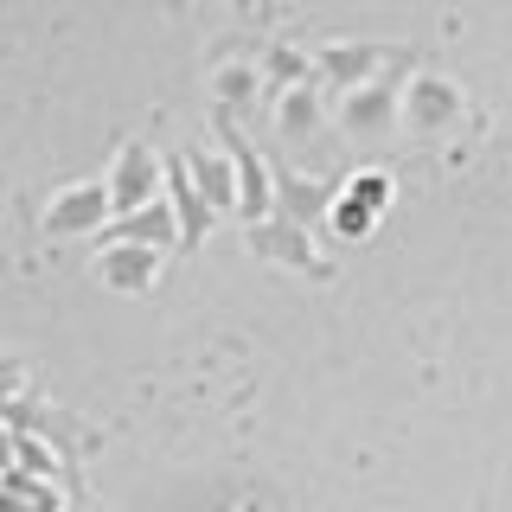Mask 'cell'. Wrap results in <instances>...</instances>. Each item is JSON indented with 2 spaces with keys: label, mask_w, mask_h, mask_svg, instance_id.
I'll return each mask as SVG.
<instances>
[{
  "label": "cell",
  "mask_w": 512,
  "mask_h": 512,
  "mask_svg": "<svg viewBox=\"0 0 512 512\" xmlns=\"http://www.w3.org/2000/svg\"><path fill=\"white\" fill-rule=\"evenodd\" d=\"M250 250L269 256V263H282V269H295V276H314V282L333 276V263L314 250V231H301V224H288V218L250 224Z\"/></svg>",
  "instance_id": "cell-7"
},
{
  "label": "cell",
  "mask_w": 512,
  "mask_h": 512,
  "mask_svg": "<svg viewBox=\"0 0 512 512\" xmlns=\"http://www.w3.org/2000/svg\"><path fill=\"white\" fill-rule=\"evenodd\" d=\"M269 103H276V128H282V141H288V148H308V141L320 135V122L333 116V103H327V90H320V84L276 90Z\"/></svg>",
  "instance_id": "cell-11"
},
{
  "label": "cell",
  "mask_w": 512,
  "mask_h": 512,
  "mask_svg": "<svg viewBox=\"0 0 512 512\" xmlns=\"http://www.w3.org/2000/svg\"><path fill=\"white\" fill-rule=\"evenodd\" d=\"M116 244H141V250H180V218H173V205L167 199H154V205H141V212H128V218H116Z\"/></svg>",
  "instance_id": "cell-14"
},
{
  "label": "cell",
  "mask_w": 512,
  "mask_h": 512,
  "mask_svg": "<svg viewBox=\"0 0 512 512\" xmlns=\"http://www.w3.org/2000/svg\"><path fill=\"white\" fill-rule=\"evenodd\" d=\"M397 90H404V84H365V90L333 96V122H340V135L384 141L391 128H404V116H397Z\"/></svg>",
  "instance_id": "cell-6"
},
{
  "label": "cell",
  "mask_w": 512,
  "mask_h": 512,
  "mask_svg": "<svg viewBox=\"0 0 512 512\" xmlns=\"http://www.w3.org/2000/svg\"><path fill=\"white\" fill-rule=\"evenodd\" d=\"M160 263H167L160 250H141V244H116V237H103V250H96V282L116 288V295H148V288L160 282Z\"/></svg>",
  "instance_id": "cell-9"
},
{
  "label": "cell",
  "mask_w": 512,
  "mask_h": 512,
  "mask_svg": "<svg viewBox=\"0 0 512 512\" xmlns=\"http://www.w3.org/2000/svg\"><path fill=\"white\" fill-rule=\"evenodd\" d=\"M7 461H13V429L0 423V468H7Z\"/></svg>",
  "instance_id": "cell-17"
},
{
  "label": "cell",
  "mask_w": 512,
  "mask_h": 512,
  "mask_svg": "<svg viewBox=\"0 0 512 512\" xmlns=\"http://www.w3.org/2000/svg\"><path fill=\"white\" fill-rule=\"evenodd\" d=\"M237 512H263V506H237Z\"/></svg>",
  "instance_id": "cell-18"
},
{
  "label": "cell",
  "mask_w": 512,
  "mask_h": 512,
  "mask_svg": "<svg viewBox=\"0 0 512 512\" xmlns=\"http://www.w3.org/2000/svg\"><path fill=\"white\" fill-rule=\"evenodd\" d=\"M212 96H218L212 116H231V122H237L244 109H256V103L269 96L263 64H256V58H218V64H212Z\"/></svg>",
  "instance_id": "cell-10"
},
{
  "label": "cell",
  "mask_w": 512,
  "mask_h": 512,
  "mask_svg": "<svg viewBox=\"0 0 512 512\" xmlns=\"http://www.w3.org/2000/svg\"><path fill=\"white\" fill-rule=\"evenodd\" d=\"M167 205H173V218H180V250H199L205 237H212V205L199 199V186L186 180V167H180V154H173V167H167Z\"/></svg>",
  "instance_id": "cell-13"
},
{
  "label": "cell",
  "mask_w": 512,
  "mask_h": 512,
  "mask_svg": "<svg viewBox=\"0 0 512 512\" xmlns=\"http://www.w3.org/2000/svg\"><path fill=\"white\" fill-rule=\"evenodd\" d=\"M404 71L410 77V58L404 45H320L314 52V84L327 96H346V90H365V84H391Z\"/></svg>",
  "instance_id": "cell-1"
},
{
  "label": "cell",
  "mask_w": 512,
  "mask_h": 512,
  "mask_svg": "<svg viewBox=\"0 0 512 512\" xmlns=\"http://www.w3.org/2000/svg\"><path fill=\"white\" fill-rule=\"evenodd\" d=\"M327 231L340 237V244H359V237H372L378 231V218L365 212V205H352L340 186H333V205H327Z\"/></svg>",
  "instance_id": "cell-16"
},
{
  "label": "cell",
  "mask_w": 512,
  "mask_h": 512,
  "mask_svg": "<svg viewBox=\"0 0 512 512\" xmlns=\"http://www.w3.org/2000/svg\"><path fill=\"white\" fill-rule=\"evenodd\" d=\"M212 135H218V148L231 154V173H237V218L244 224L276 218V180H269V160L256 154V141L231 116H212Z\"/></svg>",
  "instance_id": "cell-2"
},
{
  "label": "cell",
  "mask_w": 512,
  "mask_h": 512,
  "mask_svg": "<svg viewBox=\"0 0 512 512\" xmlns=\"http://www.w3.org/2000/svg\"><path fill=\"white\" fill-rule=\"evenodd\" d=\"M269 180H276V218L301 224V231L327 224V205H333V186H327V180H314V173H295L288 160H269Z\"/></svg>",
  "instance_id": "cell-8"
},
{
  "label": "cell",
  "mask_w": 512,
  "mask_h": 512,
  "mask_svg": "<svg viewBox=\"0 0 512 512\" xmlns=\"http://www.w3.org/2000/svg\"><path fill=\"white\" fill-rule=\"evenodd\" d=\"M103 186H109V212L128 218V212H141V205L167 199V167H160V154L148 141H122V148L109 154Z\"/></svg>",
  "instance_id": "cell-3"
},
{
  "label": "cell",
  "mask_w": 512,
  "mask_h": 512,
  "mask_svg": "<svg viewBox=\"0 0 512 512\" xmlns=\"http://www.w3.org/2000/svg\"><path fill=\"white\" fill-rule=\"evenodd\" d=\"M340 192H346L352 205H365L372 218H384V212H391V199H397V180L384 167H352L346 180H340Z\"/></svg>",
  "instance_id": "cell-15"
},
{
  "label": "cell",
  "mask_w": 512,
  "mask_h": 512,
  "mask_svg": "<svg viewBox=\"0 0 512 512\" xmlns=\"http://www.w3.org/2000/svg\"><path fill=\"white\" fill-rule=\"evenodd\" d=\"M397 116H404L410 135H442V128H455L468 116V96L442 71H410L404 90H397Z\"/></svg>",
  "instance_id": "cell-4"
},
{
  "label": "cell",
  "mask_w": 512,
  "mask_h": 512,
  "mask_svg": "<svg viewBox=\"0 0 512 512\" xmlns=\"http://www.w3.org/2000/svg\"><path fill=\"white\" fill-rule=\"evenodd\" d=\"M109 224H116V212H109L103 180H71L45 199V237H96Z\"/></svg>",
  "instance_id": "cell-5"
},
{
  "label": "cell",
  "mask_w": 512,
  "mask_h": 512,
  "mask_svg": "<svg viewBox=\"0 0 512 512\" xmlns=\"http://www.w3.org/2000/svg\"><path fill=\"white\" fill-rule=\"evenodd\" d=\"M180 167L186 180L199 186V199L218 212H237V173H231V154H212V148H180Z\"/></svg>",
  "instance_id": "cell-12"
}]
</instances>
